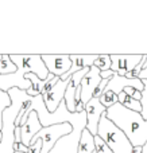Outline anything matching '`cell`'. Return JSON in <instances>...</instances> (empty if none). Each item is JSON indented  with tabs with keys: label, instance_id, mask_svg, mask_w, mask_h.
I'll use <instances>...</instances> for the list:
<instances>
[{
	"label": "cell",
	"instance_id": "1",
	"mask_svg": "<svg viewBox=\"0 0 147 153\" xmlns=\"http://www.w3.org/2000/svg\"><path fill=\"white\" fill-rule=\"evenodd\" d=\"M10 56L18 70L11 75H0V90L3 91H10L14 87L27 91L31 87V82L27 81L24 76L28 73H34L40 79H46L49 76V70L43 62L42 55L10 54Z\"/></svg>",
	"mask_w": 147,
	"mask_h": 153
},
{
	"label": "cell",
	"instance_id": "2",
	"mask_svg": "<svg viewBox=\"0 0 147 153\" xmlns=\"http://www.w3.org/2000/svg\"><path fill=\"white\" fill-rule=\"evenodd\" d=\"M107 117L124 132L132 146H145L147 143V120L140 113L124 108L122 103L107 109Z\"/></svg>",
	"mask_w": 147,
	"mask_h": 153
},
{
	"label": "cell",
	"instance_id": "3",
	"mask_svg": "<svg viewBox=\"0 0 147 153\" xmlns=\"http://www.w3.org/2000/svg\"><path fill=\"white\" fill-rule=\"evenodd\" d=\"M12 105L3 113V138L0 141V153H15L14 144H15V120L19 111L24 106L26 101L30 98L24 90L14 87L8 91Z\"/></svg>",
	"mask_w": 147,
	"mask_h": 153
},
{
	"label": "cell",
	"instance_id": "4",
	"mask_svg": "<svg viewBox=\"0 0 147 153\" xmlns=\"http://www.w3.org/2000/svg\"><path fill=\"white\" fill-rule=\"evenodd\" d=\"M97 136L104 140V143L110 146L113 153H132V144L130 143L128 137L124 134L122 129H119L112 121L107 117V111L103 114L99 124Z\"/></svg>",
	"mask_w": 147,
	"mask_h": 153
},
{
	"label": "cell",
	"instance_id": "5",
	"mask_svg": "<svg viewBox=\"0 0 147 153\" xmlns=\"http://www.w3.org/2000/svg\"><path fill=\"white\" fill-rule=\"evenodd\" d=\"M68 122L72 125L73 132L57 141L50 153H78L81 136H82L84 129H86V124H88L85 110L81 113H72Z\"/></svg>",
	"mask_w": 147,
	"mask_h": 153
},
{
	"label": "cell",
	"instance_id": "6",
	"mask_svg": "<svg viewBox=\"0 0 147 153\" xmlns=\"http://www.w3.org/2000/svg\"><path fill=\"white\" fill-rule=\"evenodd\" d=\"M101 82H103L101 71L93 65L80 83V86H81V102H82L84 105H86V103L93 98L94 91H96V89L100 86Z\"/></svg>",
	"mask_w": 147,
	"mask_h": 153
},
{
	"label": "cell",
	"instance_id": "7",
	"mask_svg": "<svg viewBox=\"0 0 147 153\" xmlns=\"http://www.w3.org/2000/svg\"><path fill=\"white\" fill-rule=\"evenodd\" d=\"M107 111V108L101 105L100 98L93 97L88 103L85 105V113H86V129L91 132L92 136H97L99 132V124L103 114Z\"/></svg>",
	"mask_w": 147,
	"mask_h": 153
},
{
	"label": "cell",
	"instance_id": "8",
	"mask_svg": "<svg viewBox=\"0 0 147 153\" xmlns=\"http://www.w3.org/2000/svg\"><path fill=\"white\" fill-rule=\"evenodd\" d=\"M42 59L49 70V74H53L54 76L61 78L72 69V59L68 54H64V55H42Z\"/></svg>",
	"mask_w": 147,
	"mask_h": 153
},
{
	"label": "cell",
	"instance_id": "9",
	"mask_svg": "<svg viewBox=\"0 0 147 153\" xmlns=\"http://www.w3.org/2000/svg\"><path fill=\"white\" fill-rule=\"evenodd\" d=\"M110 55L112 61L111 70L122 76H126L127 73L132 71L143 59V55H115V54H110Z\"/></svg>",
	"mask_w": 147,
	"mask_h": 153
},
{
	"label": "cell",
	"instance_id": "10",
	"mask_svg": "<svg viewBox=\"0 0 147 153\" xmlns=\"http://www.w3.org/2000/svg\"><path fill=\"white\" fill-rule=\"evenodd\" d=\"M68 85H69V79H68V81H61V79H59V82L56 85V87H54L50 93L42 95L46 108H47V110L50 111V113L57 111V109L59 108V105L64 102Z\"/></svg>",
	"mask_w": 147,
	"mask_h": 153
},
{
	"label": "cell",
	"instance_id": "11",
	"mask_svg": "<svg viewBox=\"0 0 147 153\" xmlns=\"http://www.w3.org/2000/svg\"><path fill=\"white\" fill-rule=\"evenodd\" d=\"M42 124L39 121L37 111H31L27 117V121L24 122V125L20 126V134H22V144L24 146H30L31 145L32 138L35 137L37 133L40 132L42 129Z\"/></svg>",
	"mask_w": 147,
	"mask_h": 153
},
{
	"label": "cell",
	"instance_id": "12",
	"mask_svg": "<svg viewBox=\"0 0 147 153\" xmlns=\"http://www.w3.org/2000/svg\"><path fill=\"white\" fill-rule=\"evenodd\" d=\"M89 71V69H84L81 71L76 73L70 76L69 79V85L66 87V93H65V103H66V108L70 113H76V93H77V89L80 86L82 78L85 76V74Z\"/></svg>",
	"mask_w": 147,
	"mask_h": 153
},
{
	"label": "cell",
	"instance_id": "13",
	"mask_svg": "<svg viewBox=\"0 0 147 153\" xmlns=\"http://www.w3.org/2000/svg\"><path fill=\"white\" fill-rule=\"evenodd\" d=\"M128 86L134 87V89L139 90V91H143V89H145L143 81H140L139 78L128 79V78H126V76H122V75L116 74L110 81V83L107 85V87H105L104 91H112V93H115L116 95H119L126 87H128Z\"/></svg>",
	"mask_w": 147,
	"mask_h": 153
},
{
	"label": "cell",
	"instance_id": "14",
	"mask_svg": "<svg viewBox=\"0 0 147 153\" xmlns=\"http://www.w3.org/2000/svg\"><path fill=\"white\" fill-rule=\"evenodd\" d=\"M100 55H77V54H70V59H72V69L66 73L64 76H61V81H68L70 76L76 73L81 71L84 69H91L94 65V62L99 59Z\"/></svg>",
	"mask_w": 147,
	"mask_h": 153
},
{
	"label": "cell",
	"instance_id": "15",
	"mask_svg": "<svg viewBox=\"0 0 147 153\" xmlns=\"http://www.w3.org/2000/svg\"><path fill=\"white\" fill-rule=\"evenodd\" d=\"M24 78H26L27 81L31 82V87H30L26 93L30 95V97L34 98V97H38V95H42L43 94V90H45L46 85H47L49 82L54 78V75L53 74H49V76L46 79H40L39 76L35 75L34 73H28V74H26Z\"/></svg>",
	"mask_w": 147,
	"mask_h": 153
},
{
	"label": "cell",
	"instance_id": "16",
	"mask_svg": "<svg viewBox=\"0 0 147 153\" xmlns=\"http://www.w3.org/2000/svg\"><path fill=\"white\" fill-rule=\"evenodd\" d=\"M94 151H96L94 136H92L88 129H84L82 136H81L80 146H78V153H93Z\"/></svg>",
	"mask_w": 147,
	"mask_h": 153
},
{
	"label": "cell",
	"instance_id": "17",
	"mask_svg": "<svg viewBox=\"0 0 147 153\" xmlns=\"http://www.w3.org/2000/svg\"><path fill=\"white\" fill-rule=\"evenodd\" d=\"M0 61H2V55H0ZM11 105H12V100H11L8 91L0 90V141H2V138H3V113H4Z\"/></svg>",
	"mask_w": 147,
	"mask_h": 153
},
{
	"label": "cell",
	"instance_id": "18",
	"mask_svg": "<svg viewBox=\"0 0 147 153\" xmlns=\"http://www.w3.org/2000/svg\"><path fill=\"white\" fill-rule=\"evenodd\" d=\"M16 66L11 61L10 54H2V61H0V75H11L16 71Z\"/></svg>",
	"mask_w": 147,
	"mask_h": 153
},
{
	"label": "cell",
	"instance_id": "19",
	"mask_svg": "<svg viewBox=\"0 0 147 153\" xmlns=\"http://www.w3.org/2000/svg\"><path fill=\"white\" fill-rule=\"evenodd\" d=\"M100 102H101V105L104 108L110 109L111 106L119 103V97L112 91H104L101 94V97H100Z\"/></svg>",
	"mask_w": 147,
	"mask_h": 153
},
{
	"label": "cell",
	"instance_id": "20",
	"mask_svg": "<svg viewBox=\"0 0 147 153\" xmlns=\"http://www.w3.org/2000/svg\"><path fill=\"white\" fill-rule=\"evenodd\" d=\"M94 66L100 70V71H108L112 67V61H111V55L110 54H103L99 56L96 62H94Z\"/></svg>",
	"mask_w": 147,
	"mask_h": 153
},
{
	"label": "cell",
	"instance_id": "21",
	"mask_svg": "<svg viewBox=\"0 0 147 153\" xmlns=\"http://www.w3.org/2000/svg\"><path fill=\"white\" fill-rule=\"evenodd\" d=\"M122 105H123L124 108H127V109H130V110H132V111H136V113H142V105H140V101L134 100L132 97H128V95H127L126 100H124V102L122 103Z\"/></svg>",
	"mask_w": 147,
	"mask_h": 153
},
{
	"label": "cell",
	"instance_id": "22",
	"mask_svg": "<svg viewBox=\"0 0 147 153\" xmlns=\"http://www.w3.org/2000/svg\"><path fill=\"white\" fill-rule=\"evenodd\" d=\"M94 146H96L97 153H113L100 136H94Z\"/></svg>",
	"mask_w": 147,
	"mask_h": 153
},
{
	"label": "cell",
	"instance_id": "23",
	"mask_svg": "<svg viewBox=\"0 0 147 153\" xmlns=\"http://www.w3.org/2000/svg\"><path fill=\"white\" fill-rule=\"evenodd\" d=\"M145 89L142 91V100H140V105H142V117L147 120V81H143Z\"/></svg>",
	"mask_w": 147,
	"mask_h": 153
},
{
	"label": "cell",
	"instance_id": "24",
	"mask_svg": "<svg viewBox=\"0 0 147 153\" xmlns=\"http://www.w3.org/2000/svg\"><path fill=\"white\" fill-rule=\"evenodd\" d=\"M118 73H115L113 70H108V71H101V78L103 79H112Z\"/></svg>",
	"mask_w": 147,
	"mask_h": 153
},
{
	"label": "cell",
	"instance_id": "25",
	"mask_svg": "<svg viewBox=\"0 0 147 153\" xmlns=\"http://www.w3.org/2000/svg\"><path fill=\"white\" fill-rule=\"evenodd\" d=\"M118 97H119V103H123V102H124V100H126V97H127V94H126L124 91H122L120 94L118 95Z\"/></svg>",
	"mask_w": 147,
	"mask_h": 153
},
{
	"label": "cell",
	"instance_id": "26",
	"mask_svg": "<svg viewBox=\"0 0 147 153\" xmlns=\"http://www.w3.org/2000/svg\"><path fill=\"white\" fill-rule=\"evenodd\" d=\"M143 152V146H134L132 153H142Z\"/></svg>",
	"mask_w": 147,
	"mask_h": 153
},
{
	"label": "cell",
	"instance_id": "27",
	"mask_svg": "<svg viewBox=\"0 0 147 153\" xmlns=\"http://www.w3.org/2000/svg\"><path fill=\"white\" fill-rule=\"evenodd\" d=\"M142 153H147V143H146V145L143 146V152Z\"/></svg>",
	"mask_w": 147,
	"mask_h": 153
},
{
	"label": "cell",
	"instance_id": "28",
	"mask_svg": "<svg viewBox=\"0 0 147 153\" xmlns=\"http://www.w3.org/2000/svg\"><path fill=\"white\" fill-rule=\"evenodd\" d=\"M15 153H23V152H15Z\"/></svg>",
	"mask_w": 147,
	"mask_h": 153
}]
</instances>
